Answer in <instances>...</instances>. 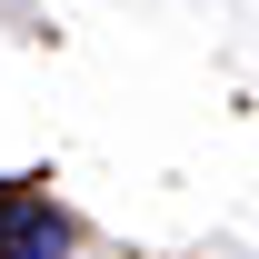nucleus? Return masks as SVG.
<instances>
[{"label":"nucleus","instance_id":"nucleus-1","mask_svg":"<svg viewBox=\"0 0 259 259\" xmlns=\"http://www.w3.org/2000/svg\"><path fill=\"white\" fill-rule=\"evenodd\" d=\"M70 249V220L50 199H0V259H60Z\"/></svg>","mask_w":259,"mask_h":259}]
</instances>
